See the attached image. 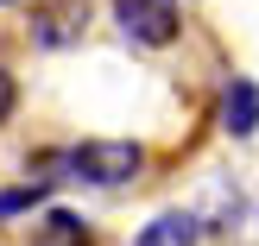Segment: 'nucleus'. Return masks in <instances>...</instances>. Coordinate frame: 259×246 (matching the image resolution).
I'll list each match as a JSON object with an SVG mask.
<instances>
[{"instance_id": "obj_6", "label": "nucleus", "mask_w": 259, "mask_h": 246, "mask_svg": "<svg viewBox=\"0 0 259 246\" xmlns=\"http://www.w3.org/2000/svg\"><path fill=\"white\" fill-rule=\"evenodd\" d=\"M196 215H202V227H209V240H234L240 227L253 221L247 189H240V183H228V177H215V183H209V196H196Z\"/></svg>"}, {"instance_id": "obj_10", "label": "nucleus", "mask_w": 259, "mask_h": 246, "mask_svg": "<svg viewBox=\"0 0 259 246\" xmlns=\"http://www.w3.org/2000/svg\"><path fill=\"white\" fill-rule=\"evenodd\" d=\"M0 7H32V0H0Z\"/></svg>"}, {"instance_id": "obj_5", "label": "nucleus", "mask_w": 259, "mask_h": 246, "mask_svg": "<svg viewBox=\"0 0 259 246\" xmlns=\"http://www.w3.org/2000/svg\"><path fill=\"white\" fill-rule=\"evenodd\" d=\"M126 246H209V227H202L196 202H158V209L126 234Z\"/></svg>"}, {"instance_id": "obj_9", "label": "nucleus", "mask_w": 259, "mask_h": 246, "mask_svg": "<svg viewBox=\"0 0 259 246\" xmlns=\"http://www.w3.org/2000/svg\"><path fill=\"white\" fill-rule=\"evenodd\" d=\"M32 246H101V240H63V234H38L32 227Z\"/></svg>"}, {"instance_id": "obj_7", "label": "nucleus", "mask_w": 259, "mask_h": 246, "mask_svg": "<svg viewBox=\"0 0 259 246\" xmlns=\"http://www.w3.org/2000/svg\"><path fill=\"white\" fill-rule=\"evenodd\" d=\"M63 183H45V177H13L0 183V221H38V215L57 202Z\"/></svg>"}, {"instance_id": "obj_11", "label": "nucleus", "mask_w": 259, "mask_h": 246, "mask_svg": "<svg viewBox=\"0 0 259 246\" xmlns=\"http://www.w3.org/2000/svg\"><path fill=\"white\" fill-rule=\"evenodd\" d=\"M253 227H259V209H253Z\"/></svg>"}, {"instance_id": "obj_1", "label": "nucleus", "mask_w": 259, "mask_h": 246, "mask_svg": "<svg viewBox=\"0 0 259 246\" xmlns=\"http://www.w3.org/2000/svg\"><path fill=\"white\" fill-rule=\"evenodd\" d=\"M152 177V139L133 133H82L63 139V189H95V196H126Z\"/></svg>"}, {"instance_id": "obj_2", "label": "nucleus", "mask_w": 259, "mask_h": 246, "mask_svg": "<svg viewBox=\"0 0 259 246\" xmlns=\"http://www.w3.org/2000/svg\"><path fill=\"white\" fill-rule=\"evenodd\" d=\"M108 25L133 57H171L190 38V0H108Z\"/></svg>"}, {"instance_id": "obj_3", "label": "nucleus", "mask_w": 259, "mask_h": 246, "mask_svg": "<svg viewBox=\"0 0 259 246\" xmlns=\"http://www.w3.org/2000/svg\"><path fill=\"white\" fill-rule=\"evenodd\" d=\"M89 32H95V0H32L25 7V44L38 57L82 51Z\"/></svg>"}, {"instance_id": "obj_4", "label": "nucleus", "mask_w": 259, "mask_h": 246, "mask_svg": "<svg viewBox=\"0 0 259 246\" xmlns=\"http://www.w3.org/2000/svg\"><path fill=\"white\" fill-rule=\"evenodd\" d=\"M209 126L228 145H253L259 139V82L247 70H228L222 82L209 88Z\"/></svg>"}, {"instance_id": "obj_8", "label": "nucleus", "mask_w": 259, "mask_h": 246, "mask_svg": "<svg viewBox=\"0 0 259 246\" xmlns=\"http://www.w3.org/2000/svg\"><path fill=\"white\" fill-rule=\"evenodd\" d=\"M19 114H25V82H19V70H13V63H0V133H7Z\"/></svg>"}, {"instance_id": "obj_12", "label": "nucleus", "mask_w": 259, "mask_h": 246, "mask_svg": "<svg viewBox=\"0 0 259 246\" xmlns=\"http://www.w3.org/2000/svg\"><path fill=\"white\" fill-rule=\"evenodd\" d=\"M190 7H196V0H190Z\"/></svg>"}]
</instances>
